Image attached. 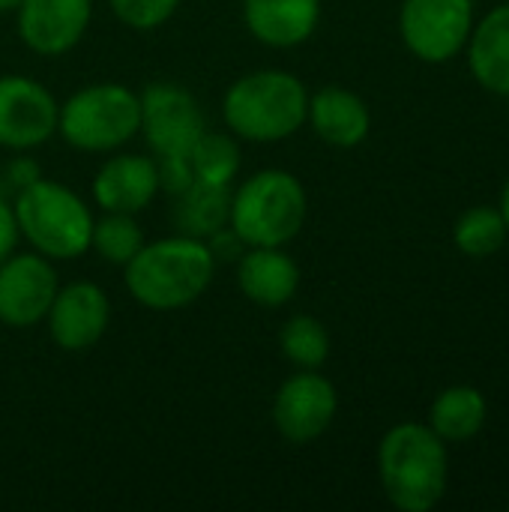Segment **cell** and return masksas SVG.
I'll return each mask as SVG.
<instances>
[{
  "label": "cell",
  "instance_id": "ba28073f",
  "mask_svg": "<svg viewBox=\"0 0 509 512\" xmlns=\"http://www.w3.org/2000/svg\"><path fill=\"white\" fill-rule=\"evenodd\" d=\"M339 414L336 384L318 369H297L288 375L273 396V429L294 447L315 444L333 426Z\"/></svg>",
  "mask_w": 509,
  "mask_h": 512
},
{
  "label": "cell",
  "instance_id": "4dcf8cb0",
  "mask_svg": "<svg viewBox=\"0 0 509 512\" xmlns=\"http://www.w3.org/2000/svg\"><path fill=\"white\" fill-rule=\"evenodd\" d=\"M507 114H509V96H507Z\"/></svg>",
  "mask_w": 509,
  "mask_h": 512
},
{
  "label": "cell",
  "instance_id": "7c38bea8",
  "mask_svg": "<svg viewBox=\"0 0 509 512\" xmlns=\"http://www.w3.org/2000/svg\"><path fill=\"white\" fill-rule=\"evenodd\" d=\"M51 342L66 354H84L96 348L111 327V300L102 285L78 279L57 288V297L45 315Z\"/></svg>",
  "mask_w": 509,
  "mask_h": 512
},
{
  "label": "cell",
  "instance_id": "7402d4cb",
  "mask_svg": "<svg viewBox=\"0 0 509 512\" xmlns=\"http://www.w3.org/2000/svg\"><path fill=\"white\" fill-rule=\"evenodd\" d=\"M330 333L315 315H291L279 330V354L297 369H321L330 360Z\"/></svg>",
  "mask_w": 509,
  "mask_h": 512
},
{
  "label": "cell",
  "instance_id": "603a6c76",
  "mask_svg": "<svg viewBox=\"0 0 509 512\" xmlns=\"http://www.w3.org/2000/svg\"><path fill=\"white\" fill-rule=\"evenodd\" d=\"M509 231L498 207H471L453 225V243L468 258H489L504 249Z\"/></svg>",
  "mask_w": 509,
  "mask_h": 512
},
{
  "label": "cell",
  "instance_id": "d6986e66",
  "mask_svg": "<svg viewBox=\"0 0 509 512\" xmlns=\"http://www.w3.org/2000/svg\"><path fill=\"white\" fill-rule=\"evenodd\" d=\"M489 402L486 396L471 384L447 387L435 396L429 408V429L450 447V444H468L477 438L486 426Z\"/></svg>",
  "mask_w": 509,
  "mask_h": 512
},
{
  "label": "cell",
  "instance_id": "d4e9b609",
  "mask_svg": "<svg viewBox=\"0 0 509 512\" xmlns=\"http://www.w3.org/2000/svg\"><path fill=\"white\" fill-rule=\"evenodd\" d=\"M180 3L183 0H108V9L123 27L147 33V30H156L165 21H171V15L180 9Z\"/></svg>",
  "mask_w": 509,
  "mask_h": 512
},
{
  "label": "cell",
  "instance_id": "4fadbf2b",
  "mask_svg": "<svg viewBox=\"0 0 509 512\" xmlns=\"http://www.w3.org/2000/svg\"><path fill=\"white\" fill-rule=\"evenodd\" d=\"M15 30L27 51L39 57L69 54L93 21V0H18Z\"/></svg>",
  "mask_w": 509,
  "mask_h": 512
},
{
  "label": "cell",
  "instance_id": "6da1fadb",
  "mask_svg": "<svg viewBox=\"0 0 509 512\" xmlns=\"http://www.w3.org/2000/svg\"><path fill=\"white\" fill-rule=\"evenodd\" d=\"M216 267L219 261L207 240L174 231L144 243L123 267V282L138 306L150 312H177L204 297L213 285Z\"/></svg>",
  "mask_w": 509,
  "mask_h": 512
},
{
  "label": "cell",
  "instance_id": "277c9868",
  "mask_svg": "<svg viewBox=\"0 0 509 512\" xmlns=\"http://www.w3.org/2000/svg\"><path fill=\"white\" fill-rule=\"evenodd\" d=\"M309 216V195L297 174L261 168L231 186L228 225L243 246H288Z\"/></svg>",
  "mask_w": 509,
  "mask_h": 512
},
{
  "label": "cell",
  "instance_id": "44dd1931",
  "mask_svg": "<svg viewBox=\"0 0 509 512\" xmlns=\"http://www.w3.org/2000/svg\"><path fill=\"white\" fill-rule=\"evenodd\" d=\"M189 168L195 183L207 186H234L240 177L243 153H240V138L231 132H204L189 150H186Z\"/></svg>",
  "mask_w": 509,
  "mask_h": 512
},
{
  "label": "cell",
  "instance_id": "f1b7e54d",
  "mask_svg": "<svg viewBox=\"0 0 509 512\" xmlns=\"http://www.w3.org/2000/svg\"><path fill=\"white\" fill-rule=\"evenodd\" d=\"M498 210H501V216H504V222H507V231H509V180L504 183V189H501V201H498Z\"/></svg>",
  "mask_w": 509,
  "mask_h": 512
},
{
  "label": "cell",
  "instance_id": "4316f807",
  "mask_svg": "<svg viewBox=\"0 0 509 512\" xmlns=\"http://www.w3.org/2000/svg\"><path fill=\"white\" fill-rule=\"evenodd\" d=\"M207 246L213 252L216 261H237L243 255V240L231 231V225H225L222 231H216L213 237H207Z\"/></svg>",
  "mask_w": 509,
  "mask_h": 512
},
{
  "label": "cell",
  "instance_id": "f546056e",
  "mask_svg": "<svg viewBox=\"0 0 509 512\" xmlns=\"http://www.w3.org/2000/svg\"><path fill=\"white\" fill-rule=\"evenodd\" d=\"M18 6V0H0V12H12Z\"/></svg>",
  "mask_w": 509,
  "mask_h": 512
},
{
  "label": "cell",
  "instance_id": "9c48e42d",
  "mask_svg": "<svg viewBox=\"0 0 509 512\" xmlns=\"http://www.w3.org/2000/svg\"><path fill=\"white\" fill-rule=\"evenodd\" d=\"M141 129L147 147L156 156L186 153L204 132L207 114L192 90L174 81H153L141 93Z\"/></svg>",
  "mask_w": 509,
  "mask_h": 512
},
{
  "label": "cell",
  "instance_id": "8fae6325",
  "mask_svg": "<svg viewBox=\"0 0 509 512\" xmlns=\"http://www.w3.org/2000/svg\"><path fill=\"white\" fill-rule=\"evenodd\" d=\"M60 279L54 261L39 252H12L0 261V324L30 330L45 324Z\"/></svg>",
  "mask_w": 509,
  "mask_h": 512
},
{
  "label": "cell",
  "instance_id": "83f0119b",
  "mask_svg": "<svg viewBox=\"0 0 509 512\" xmlns=\"http://www.w3.org/2000/svg\"><path fill=\"white\" fill-rule=\"evenodd\" d=\"M18 240H21V237H18V225H15L12 204L0 195V261L18 249Z\"/></svg>",
  "mask_w": 509,
  "mask_h": 512
},
{
  "label": "cell",
  "instance_id": "52a82bcc",
  "mask_svg": "<svg viewBox=\"0 0 509 512\" xmlns=\"http://www.w3.org/2000/svg\"><path fill=\"white\" fill-rule=\"evenodd\" d=\"M474 0H402L399 36L423 63H447L465 51L474 30Z\"/></svg>",
  "mask_w": 509,
  "mask_h": 512
},
{
  "label": "cell",
  "instance_id": "cb8c5ba5",
  "mask_svg": "<svg viewBox=\"0 0 509 512\" xmlns=\"http://www.w3.org/2000/svg\"><path fill=\"white\" fill-rule=\"evenodd\" d=\"M144 243H147L144 228L132 213H102L93 222L90 252H96L102 261L114 267H126Z\"/></svg>",
  "mask_w": 509,
  "mask_h": 512
},
{
  "label": "cell",
  "instance_id": "ac0fdd59",
  "mask_svg": "<svg viewBox=\"0 0 509 512\" xmlns=\"http://www.w3.org/2000/svg\"><path fill=\"white\" fill-rule=\"evenodd\" d=\"M465 48L474 81L495 96H509V0L474 21Z\"/></svg>",
  "mask_w": 509,
  "mask_h": 512
},
{
  "label": "cell",
  "instance_id": "7a4b0ae2",
  "mask_svg": "<svg viewBox=\"0 0 509 512\" xmlns=\"http://www.w3.org/2000/svg\"><path fill=\"white\" fill-rule=\"evenodd\" d=\"M378 480L387 501L399 512L435 510L450 483L447 444L429 423H396L378 444Z\"/></svg>",
  "mask_w": 509,
  "mask_h": 512
},
{
  "label": "cell",
  "instance_id": "3957f363",
  "mask_svg": "<svg viewBox=\"0 0 509 512\" xmlns=\"http://www.w3.org/2000/svg\"><path fill=\"white\" fill-rule=\"evenodd\" d=\"M309 90L288 69H255L222 96L225 129L249 144H276L306 126Z\"/></svg>",
  "mask_w": 509,
  "mask_h": 512
},
{
  "label": "cell",
  "instance_id": "30bf717a",
  "mask_svg": "<svg viewBox=\"0 0 509 512\" xmlns=\"http://www.w3.org/2000/svg\"><path fill=\"white\" fill-rule=\"evenodd\" d=\"M57 96L36 78L0 75V147L27 153L57 135Z\"/></svg>",
  "mask_w": 509,
  "mask_h": 512
},
{
  "label": "cell",
  "instance_id": "5bb4252c",
  "mask_svg": "<svg viewBox=\"0 0 509 512\" xmlns=\"http://www.w3.org/2000/svg\"><path fill=\"white\" fill-rule=\"evenodd\" d=\"M159 165L156 156L144 153H111L90 183V198L102 213H132L138 216L159 195Z\"/></svg>",
  "mask_w": 509,
  "mask_h": 512
},
{
  "label": "cell",
  "instance_id": "9a60e30c",
  "mask_svg": "<svg viewBox=\"0 0 509 512\" xmlns=\"http://www.w3.org/2000/svg\"><path fill=\"white\" fill-rule=\"evenodd\" d=\"M234 264L240 294L261 309L288 306L300 288V264L285 252V246H246Z\"/></svg>",
  "mask_w": 509,
  "mask_h": 512
},
{
  "label": "cell",
  "instance_id": "2e32d148",
  "mask_svg": "<svg viewBox=\"0 0 509 512\" xmlns=\"http://www.w3.org/2000/svg\"><path fill=\"white\" fill-rule=\"evenodd\" d=\"M306 123L312 132L339 150L360 147L369 132H372V111L366 99L348 87L327 84L315 93H309V108H306Z\"/></svg>",
  "mask_w": 509,
  "mask_h": 512
},
{
  "label": "cell",
  "instance_id": "1f68e13d",
  "mask_svg": "<svg viewBox=\"0 0 509 512\" xmlns=\"http://www.w3.org/2000/svg\"><path fill=\"white\" fill-rule=\"evenodd\" d=\"M507 510H509V504H507Z\"/></svg>",
  "mask_w": 509,
  "mask_h": 512
},
{
  "label": "cell",
  "instance_id": "5b68a950",
  "mask_svg": "<svg viewBox=\"0 0 509 512\" xmlns=\"http://www.w3.org/2000/svg\"><path fill=\"white\" fill-rule=\"evenodd\" d=\"M18 237L51 261H75L90 252L93 210L66 183L39 177L15 192L12 201Z\"/></svg>",
  "mask_w": 509,
  "mask_h": 512
},
{
  "label": "cell",
  "instance_id": "e0dca14e",
  "mask_svg": "<svg viewBox=\"0 0 509 512\" xmlns=\"http://www.w3.org/2000/svg\"><path fill=\"white\" fill-rule=\"evenodd\" d=\"M243 24L267 48H297L321 24V0H243Z\"/></svg>",
  "mask_w": 509,
  "mask_h": 512
},
{
  "label": "cell",
  "instance_id": "ffe728a7",
  "mask_svg": "<svg viewBox=\"0 0 509 512\" xmlns=\"http://www.w3.org/2000/svg\"><path fill=\"white\" fill-rule=\"evenodd\" d=\"M171 222L177 234L207 240L228 225L231 213V186H207L192 183L189 189L171 195Z\"/></svg>",
  "mask_w": 509,
  "mask_h": 512
},
{
  "label": "cell",
  "instance_id": "484cf974",
  "mask_svg": "<svg viewBox=\"0 0 509 512\" xmlns=\"http://www.w3.org/2000/svg\"><path fill=\"white\" fill-rule=\"evenodd\" d=\"M42 177V168H39V162L33 159V156H15L9 165H6V183L18 192V189H24V186H30V183H36Z\"/></svg>",
  "mask_w": 509,
  "mask_h": 512
},
{
  "label": "cell",
  "instance_id": "8992f818",
  "mask_svg": "<svg viewBox=\"0 0 509 512\" xmlns=\"http://www.w3.org/2000/svg\"><path fill=\"white\" fill-rule=\"evenodd\" d=\"M141 129V99L117 81L69 93L57 108V135L81 153H114Z\"/></svg>",
  "mask_w": 509,
  "mask_h": 512
}]
</instances>
